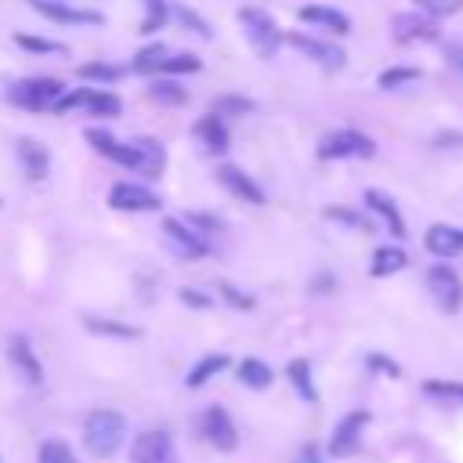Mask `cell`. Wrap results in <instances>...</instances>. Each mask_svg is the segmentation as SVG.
Returning a JSON list of instances; mask_svg holds the SVG:
<instances>
[{
	"mask_svg": "<svg viewBox=\"0 0 463 463\" xmlns=\"http://www.w3.org/2000/svg\"><path fill=\"white\" fill-rule=\"evenodd\" d=\"M127 441V420L116 409H94L83 420V445L90 456H112Z\"/></svg>",
	"mask_w": 463,
	"mask_h": 463,
	"instance_id": "obj_1",
	"label": "cell"
},
{
	"mask_svg": "<svg viewBox=\"0 0 463 463\" xmlns=\"http://www.w3.org/2000/svg\"><path fill=\"white\" fill-rule=\"evenodd\" d=\"M239 25H242V36H246V43L257 51V58H275V51H279V43H282V29H279V22L268 14V11H260V7H239Z\"/></svg>",
	"mask_w": 463,
	"mask_h": 463,
	"instance_id": "obj_2",
	"label": "cell"
},
{
	"mask_svg": "<svg viewBox=\"0 0 463 463\" xmlns=\"http://www.w3.org/2000/svg\"><path fill=\"white\" fill-rule=\"evenodd\" d=\"M61 90L65 87L54 76H25V80H14L7 87V101L18 109H29V112H51V105L58 101Z\"/></svg>",
	"mask_w": 463,
	"mask_h": 463,
	"instance_id": "obj_3",
	"label": "cell"
},
{
	"mask_svg": "<svg viewBox=\"0 0 463 463\" xmlns=\"http://www.w3.org/2000/svg\"><path fill=\"white\" fill-rule=\"evenodd\" d=\"M376 156V141L362 130H333L318 141V159H373Z\"/></svg>",
	"mask_w": 463,
	"mask_h": 463,
	"instance_id": "obj_4",
	"label": "cell"
},
{
	"mask_svg": "<svg viewBox=\"0 0 463 463\" xmlns=\"http://www.w3.org/2000/svg\"><path fill=\"white\" fill-rule=\"evenodd\" d=\"M427 293L438 304V311L456 315L463 307V279L456 275L452 264H430L427 268Z\"/></svg>",
	"mask_w": 463,
	"mask_h": 463,
	"instance_id": "obj_5",
	"label": "cell"
},
{
	"mask_svg": "<svg viewBox=\"0 0 463 463\" xmlns=\"http://www.w3.org/2000/svg\"><path fill=\"white\" fill-rule=\"evenodd\" d=\"M163 239H166V246L181 257V260H203V257H210V239L206 235H199L192 224H184L181 217H166L163 221Z\"/></svg>",
	"mask_w": 463,
	"mask_h": 463,
	"instance_id": "obj_6",
	"label": "cell"
},
{
	"mask_svg": "<svg viewBox=\"0 0 463 463\" xmlns=\"http://www.w3.org/2000/svg\"><path fill=\"white\" fill-rule=\"evenodd\" d=\"M109 206L119 213H152L163 206V199L141 181H116L109 188Z\"/></svg>",
	"mask_w": 463,
	"mask_h": 463,
	"instance_id": "obj_7",
	"label": "cell"
},
{
	"mask_svg": "<svg viewBox=\"0 0 463 463\" xmlns=\"http://www.w3.org/2000/svg\"><path fill=\"white\" fill-rule=\"evenodd\" d=\"M391 36L394 43H434L441 36L438 18L423 14V11H398L391 18Z\"/></svg>",
	"mask_w": 463,
	"mask_h": 463,
	"instance_id": "obj_8",
	"label": "cell"
},
{
	"mask_svg": "<svg viewBox=\"0 0 463 463\" xmlns=\"http://www.w3.org/2000/svg\"><path fill=\"white\" fill-rule=\"evenodd\" d=\"M286 43H289L293 51H300L304 58H311L315 65H322L326 72H340V69H344V61H347V54H344L336 43L318 40V36H307V33H300V29L286 33Z\"/></svg>",
	"mask_w": 463,
	"mask_h": 463,
	"instance_id": "obj_9",
	"label": "cell"
},
{
	"mask_svg": "<svg viewBox=\"0 0 463 463\" xmlns=\"http://www.w3.org/2000/svg\"><path fill=\"white\" fill-rule=\"evenodd\" d=\"M130 463H177V449L174 438L166 430H141L130 441Z\"/></svg>",
	"mask_w": 463,
	"mask_h": 463,
	"instance_id": "obj_10",
	"label": "cell"
},
{
	"mask_svg": "<svg viewBox=\"0 0 463 463\" xmlns=\"http://www.w3.org/2000/svg\"><path fill=\"white\" fill-rule=\"evenodd\" d=\"M199 427H203V438L213 449H221V452H232L239 445V430H235V423H232V416H228L224 405H206Z\"/></svg>",
	"mask_w": 463,
	"mask_h": 463,
	"instance_id": "obj_11",
	"label": "cell"
},
{
	"mask_svg": "<svg viewBox=\"0 0 463 463\" xmlns=\"http://www.w3.org/2000/svg\"><path fill=\"white\" fill-rule=\"evenodd\" d=\"M83 137L90 141V148L98 152V156H105L109 163H116V166H127V170H134L137 166V152H134V145L130 141H119L116 134H109L105 127H87L83 130Z\"/></svg>",
	"mask_w": 463,
	"mask_h": 463,
	"instance_id": "obj_12",
	"label": "cell"
},
{
	"mask_svg": "<svg viewBox=\"0 0 463 463\" xmlns=\"http://www.w3.org/2000/svg\"><path fill=\"white\" fill-rule=\"evenodd\" d=\"M369 423V412L365 409H351L329 434V452L333 456H354V449L362 445V427Z\"/></svg>",
	"mask_w": 463,
	"mask_h": 463,
	"instance_id": "obj_13",
	"label": "cell"
},
{
	"mask_svg": "<svg viewBox=\"0 0 463 463\" xmlns=\"http://www.w3.org/2000/svg\"><path fill=\"white\" fill-rule=\"evenodd\" d=\"M29 7L58 25H101V11H87V7H72L65 0H29Z\"/></svg>",
	"mask_w": 463,
	"mask_h": 463,
	"instance_id": "obj_14",
	"label": "cell"
},
{
	"mask_svg": "<svg viewBox=\"0 0 463 463\" xmlns=\"http://www.w3.org/2000/svg\"><path fill=\"white\" fill-rule=\"evenodd\" d=\"M217 181H221L224 192H232L235 199H242V203H250V206H264L260 184H257L250 174H242L235 163H221V166H217Z\"/></svg>",
	"mask_w": 463,
	"mask_h": 463,
	"instance_id": "obj_15",
	"label": "cell"
},
{
	"mask_svg": "<svg viewBox=\"0 0 463 463\" xmlns=\"http://www.w3.org/2000/svg\"><path fill=\"white\" fill-rule=\"evenodd\" d=\"M7 358H11V365L25 376V383L29 387H40L43 383V365L36 362V351H33V344H29V336H11L7 340Z\"/></svg>",
	"mask_w": 463,
	"mask_h": 463,
	"instance_id": "obj_16",
	"label": "cell"
},
{
	"mask_svg": "<svg viewBox=\"0 0 463 463\" xmlns=\"http://www.w3.org/2000/svg\"><path fill=\"white\" fill-rule=\"evenodd\" d=\"M423 246H427V253L452 260L456 253H463V228L459 224H430L423 232Z\"/></svg>",
	"mask_w": 463,
	"mask_h": 463,
	"instance_id": "obj_17",
	"label": "cell"
},
{
	"mask_svg": "<svg viewBox=\"0 0 463 463\" xmlns=\"http://www.w3.org/2000/svg\"><path fill=\"white\" fill-rule=\"evenodd\" d=\"M134 145V152H137V166H134V174H141L145 181H159L163 177V166H166V148L156 141V137H134L130 141Z\"/></svg>",
	"mask_w": 463,
	"mask_h": 463,
	"instance_id": "obj_18",
	"label": "cell"
},
{
	"mask_svg": "<svg viewBox=\"0 0 463 463\" xmlns=\"http://www.w3.org/2000/svg\"><path fill=\"white\" fill-rule=\"evenodd\" d=\"M365 206L387 224V232L394 235V239H405L409 232H405V217H402V210H398V203L387 195V192H380V188H365Z\"/></svg>",
	"mask_w": 463,
	"mask_h": 463,
	"instance_id": "obj_19",
	"label": "cell"
},
{
	"mask_svg": "<svg viewBox=\"0 0 463 463\" xmlns=\"http://www.w3.org/2000/svg\"><path fill=\"white\" fill-rule=\"evenodd\" d=\"M195 137H199V145H203L210 156H224L228 145H232L228 123H224V116H217V112H206V116L195 123Z\"/></svg>",
	"mask_w": 463,
	"mask_h": 463,
	"instance_id": "obj_20",
	"label": "cell"
},
{
	"mask_svg": "<svg viewBox=\"0 0 463 463\" xmlns=\"http://www.w3.org/2000/svg\"><path fill=\"white\" fill-rule=\"evenodd\" d=\"M14 152H18V163H22V170H25L29 181H43V177H47V170H51V152H47L40 141L18 137V141H14Z\"/></svg>",
	"mask_w": 463,
	"mask_h": 463,
	"instance_id": "obj_21",
	"label": "cell"
},
{
	"mask_svg": "<svg viewBox=\"0 0 463 463\" xmlns=\"http://www.w3.org/2000/svg\"><path fill=\"white\" fill-rule=\"evenodd\" d=\"M297 18L307 22V25H322V29H333V36H347L351 33V18L336 7H322V4H307V7H297Z\"/></svg>",
	"mask_w": 463,
	"mask_h": 463,
	"instance_id": "obj_22",
	"label": "cell"
},
{
	"mask_svg": "<svg viewBox=\"0 0 463 463\" xmlns=\"http://www.w3.org/2000/svg\"><path fill=\"white\" fill-rule=\"evenodd\" d=\"M145 94H148V101H156L163 109H177V105L188 101V87H181L177 76H152L148 87H145Z\"/></svg>",
	"mask_w": 463,
	"mask_h": 463,
	"instance_id": "obj_23",
	"label": "cell"
},
{
	"mask_svg": "<svg viewBox=\"0 0 463 463\" xmlns=\"http://www.w3.org/2000/svg\"><path fill=\"white\" fill-rule=\"evenodd\" d=\"M409 264V253L402 250V246H376L373 250V260H369V275L373 279H387V275H394V271H402Z\"/></svg>",
	"mask_w": 463,
	"mask_h": 463,
	"instance_id": "obj_24",
	"label": "cell"
},
{
	"mask_svg": "<svg viewBox=\"0 0 463 463\" xmlns=\"http://www.w3.org/2000/svg\"><path fill=\"white\" fill-rule=\"evenodd\" d=\"M228 354H203L192 369H188V376H184V387H203V383H210L217 373H224L228 369Z\"/></svg>",
	"mask_w": 463,
	"mask_h": 463,
	"instance_id": "obj_25",
	"label": "cell"
},
{
	"mask_svg": "<svg viewBox=\"0 0 463 463\" xmlns=\"http://www.w3.org/2000/svg\"><path fill=\"white\" fill-rule=\"evenodd\" d=\"M166 54H170V47H166L163 40H156V43H145V47H141V51L134 54L130 69H134V72H141V76H156V72L163 69Z\"/></svg>",
	"mask_w": 463,
	"mask_h": 463,
	"instance_id": "obj_26",
	"label": "cell"
},
{
	"mask_svg": "<svg viewBox=\"0 0 463 463\" xmlns=\"http://www.w3.org/2000/svg\"><path fill=\"white\" fill-rule=\"evenodd\" d=\"M235 373H239V380H242L250 391H268V387H271V380H275L271 365H268V362H260V358H242Z\"/></svg>",
	"mask_w": 463,
	"mask_h": 463,
	"instance_id": "obj_27",
	"label": "cell"
},
{
	"mask_svg": "<svg viewBox=\"0 0 463 463\" xmlns=\"http://www.w3.org/2000/svg\"><path fill=\"white\" fill-rule=\"evenodd\" d=\"M83 326L98 336H119V340H134L141 336L137 326H127V322H116V318H98V315H83Z\"/></svg>",
	"mask_w": 463,
	"mask_h": 463,
	"instance_id": "obj_28",
	"label": "cell"
},
{
	"mask_svg": "<svg viewBox=\"0 0 463 463\" xmlns=\"http://www.w3.org/2000/svg\"><path fill=\"white\" fill-rule=\"evenodd\" d=\"M286 376H289V383L297 387V394H300L304 402H315V398H318L315 380H311V362H307V358H293V362L286 365Z\"/></svg>",
	"mask_w": 463,
	"mask_h": 463,
	"instance_id": "obj_29",
	"label": "cell"
},
{
	"mask_svg": "<svg viewBox=\"0 0 463 463\" xmlns=\"http://www.w3.org/2000/svg\"><path fill=\"white\" fill-rule=\"evenodd\" d=\"M322 217H326V221H336V224H344V228H351V232H362V235L373 232V221H369L365 213H358V210H347V206H326Z\"/></svg>",
	"mask_w": 463,
	"mask_h": 463,
	"instance_id": "obj_30",
	"label": "cell"
},
{
	"mask_svg": "<svg viewBox=\"0 0 463 463\" xmlns=\"http://www.w3.org/2000/svg\"><path fill=\"white\" fill-rule=\"evenodd\" d=\"M119 76H123V69L119 65H109V61H87V65H80V80L98 83V87H112Z\"/></svg>",
	"mask_w": 463,
	"mask_h": 463,
	"instance_id": "obj_31",
	"label": "cell"
},
{
	"mask_svg": "<svg viewBox=\"0 0 463 463\" xmlns=\"http://www.w3.org/2000/svg\"><path fill=\"white\" fill-rule=\"evenodd\" d=\"M141 4H145V18H141V29H137V33L152 36V33H159V29L166 25L170 4H166V0H141Z\"/></svg>",
	"mask_w": 463,
	"mask_h": 463,
	"instance_id": "obj_32",
	"label": "cell"
},
{
	"mask_svg": "<svg viewBox=\"0 0 463 463\" xmlns=\"http://www.w3.org/2000/svg\"><path fill=\"white\" fill-rule=\"evenodd\" d=\"M199 69H203L199 54L181 51V54H166V61H163V69L156 76H184V72H199Z\"/></svg>",
	"mask_w": 463,
	"mask_h": 463,
	"instance_id": "obj_33",
	"label": "cell"
},
{
	"mask_svg": "<svg viewBox=\"0 0 463 463\" xmlns=\"http://www.w3.org/2000/svg\"><path fill=\"white\" fill-rule=\"evenodd\" d=\"M423 394H427V398H438V402H456V405H463V380H427V383H423Z\"/></svg>",
	"mask_w": 463,
	"mask_h": 463,
	"instance_id": "obj_34",
	"label": "cell"
},
{
	"mask_svg": "<svg viewBox=\"0 0 463 463\" xmlns=\"http://www.w3.org/2000/svg\"><path fill=\"white\" fill-rule=\"evenodd\" d=\"M90 116H119V109H123V101L112 94V90H90V98H87V105H83Z\"/></svg>",
	"mask_w": 463,
	"mask_h": 463,
	"instance_id": "obj_35",
	"label": "cell"
},
{
	"mask_svg": "<svg viewBox=\"0 0 463 463\" xmlns=\"http://www.w3.org/2000/svg\"><path fill=\"white\" fill-rule=\"evenodd\" d=\"M170 14H174L181 25H188L195 36H203V40H210V36H213V33H210V22H206L199 11H192L188 4H174V7H170Z\"/></svg>",
	"mask_w": 463,
	"mask_h": 463,
	"instance_id": "obj_36",
	"label": "cell"
},
{
	"mask_svg": "<svg viewBox=\"0 0 463 463\" xmlns=\"http://www.w3.org/2000/svg\"><path fill=\"white\" fill-rule=\"evenodd\" d=\"M36 463H76V456L61 438H47V441H40Z\"/></svg>",
	"mask_w": 463,
	"mask_h": 463,
	"instance_id": "obj_37",
	"label": "cell"
},
{
	"mask_svg": "<svg viewBox=\"0 0 463 463\" xmlns=\"http://www.w3.org/2000/svg\"><path fill=\"white\" fill-rule=\"evenodd\" d=\"M416 80H420V69H412V65H394V69H383L376 83H380L383 90H398V87L416 83Z\"/></svg>",
	"mask_w": 463,
	"mask_h": 463,
	"instance_id": "obj_38",
	"label": "cell"
},
{
	"mask_svg": "<svg viewBox=\"0 0 463 463\" xmlns=\"http://www.w3.org/2000/svg\"><path fill=\"white\" fill-rule=\"evenodd\" d=\"M210 112H217V116H246V112H253V101L242 98V94H221V98H213Z\"/></svg>",
	"mask_w": 463,
	"mask_h": 463,
	"instance_id": "obj_39",
	"label": "cell"
},
{
	"mask_svg": "<svg viewBox=\"0 0 463 463\" xmlns=\"http://www.w3.org/2000/svg\"><path fill=\"white\" fill-rule=\"evenodd\" d=\"M14 43H18V47H25V51H33V54H61V51H65V43H58V40L25 36V33H18V36H14Z\"/></svg>",
	"mask_w": 463,
	"mask_h": 463,
	"instance_id": "obj_40",
	"label": "cell"
},
{
	"mask_svg": "<svg viewBox=\"0 0 463 463\" xmlns=\"http://www.w3.org/2000/svg\"><path fill=\"white\" fill-rule=\"evenodd\" d=\"M412 4H416V11H423L430 18H449V14L463 11V0H412Z\"/></svg>",
	"mask_w": 463,
	"mask_h": 463,
	"instance_id": "obj_41",
	"label": "cell"
},
{
	"mask_svg": "<svg viewBox=\"0 0 463 463\" xmlns=\"http://www.w3.org/2000/svg\"><path fill=\"white\" fill-rule=\"evenodd\" d=\"M90 98V87H76V90H61L58 101L51 105V112H72V109H83Z\"/></svg>",
	"mask_w": 463,
	"mask_h": 463,
	"instance_id": "obj_42",
	"label": "cell"
},
{
	"mask_svg": "<svg viewBox=\"0 0 463 463\" xmlns=\"http://www.w3.org/2000/svg\"><path fill=\"white\" fill-rule=\"evenodd\" d=\"M217 293L235 307V311H250L253 307V297L250 293H242L239 286H232V282H217Z\"/></svg>",
	"mask_w": 463,
	"mask_h": 463,
	"instance_id": "obj_43",
	"label": "cell"
},
{
	"mask_svg": "<svg viewBox=\"0 0 463 463\" xmlns=\"http://www.w3.org/2000/svg\"><path fill=\"white\" fill-rule=\"evenodd\" d=\"M181 221H184V224H192V228H195L199 235H206V239H210L213 232H221V221H217V217H210V213H181Z\"/></svg>",
	"mask_w": 463,
	"mask_h": 463,
	"instance_id": "obj_44",
	"label": "cell"
},
{
	"mask_svg": "<svg viewBox=\"0 0 463 463\" xmlns=\"http://www.w3.org/2000/svg\"><path fill=\"white\" fill-rule=\"evenodd\" d=\"M365 365H369V369H376V373H387V376H402L398 362H391L387 354H376V351H373V354L365 358Z\"/></svg>",
	"mask_w": 463,
	"mask_h": 463,
	"instance_id": "obj_45",
	"label": "cell"
},
{
	"mask_svg": "<svg viewBox=\"0 0 463 463\" xmlns=\"http://www.w3.org/2000/svg\"><path fill=\"white\" fill-rule=\"evenodd\" d=\"M177 297H181V304H188V307H210V304H213V297H206V293H199V289H192V286L177 289Z\"/></svg>",
	"mask_w": 463,
	"mask_h": 463,
	"instance_id": "obj_46",
	"label": "cell"
},
{
	"mask_svg": "<svg viewBox=\"0 0 463 463\" xmlns=\"http://www.w3.org/2000/svg\"><path fill=\"white\" fill-rule=\"evenodd\" d=\"M297 463H318V456H315V452H311V449H307V452H304V456H300V459H297Z\"/></svg>",
	"mask_w": 463,
	"mask_h": 463,
	"instance_id": "obj_47",
	"label": "cell"
}]
</instances>
